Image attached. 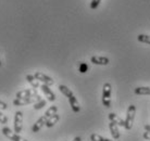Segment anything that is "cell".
I'll use <instances>...</instances> for the list:
<instances>
[{
    "mask_svg": "<svg viewBox=\"0 0 150 141\" xmlns=\"http://www.w3.org/2000/svg\"><path fill=\"white\" fill-rule=\"evenodd\" d=\"M111 92H112V86L109 82H105L102 88V104L105 108L111 106Z\"/></svg>",
    "mask_w": 150,
    "mask_h": 141,
    "instance_id": "1",
    "label": "cell"
},
{
    "mask_svg": "<svg viewBox=\"0 0 150 141\" xmlns=\"http://www.w3.org/2000/svg\"><path fill=\"white\" fill-rule=\"evenodd\" d=\"M136 115V106L134 104H131L127 109V113H126V118H125V126L124 128L126 130H131L133 127V123L135 119Z\"/></svg>",
    "mask_w": 150,
    "mask_h": 141,
    "instance_id": "2",
    "label": "cell"
},
{
    "mask_svg": "<svg viewBox=\"0 0 150 141\" xmlns=\"http://www.w3.org/2000/svg\"><path fill=\"white\" fill-rule=\"evenodd\" d=\"M40 100H41L40 96L34 97V98H22V99L16 98L15 100H13V104L16 105V106H22V105H27V104H30V103H36V102H38V101Z\"/></svg>",
    "mask_w": 150,
    "mask_h": 141,
    "instance_id": "3",
    "label": "cell"
},
{
    "mask_svg": "<svg viewBox=\"0 0 150 141\" xmlns=\"http://www.w3.org/2000/svg\"><path fill=\"white\" fill-rule=\"evenodd\" d=\"M2 134L12 141H27L26 139H24V138H22L21 136H19V134L13 133V131H12L10 128H8V127H4V128H2Z\"/></svg>",
    "mask_w": 150,
    "mask_h": 141,
    "instance_id": "4",
    "label": "cell"
},
{
    "mask_svg": "<svg viewBox=\"0 0 150 141\" xmlns=\"http://www.w3.org/2000/svg\"><path fill=\"white\" fill-rule=\"evenodd\" d=\"M23 128V113L21 111L15 112L14 115V131L20 134Z\"/></svg>",
    "mask_w": 150,
    "mask_h": 141,
    "instance_id": "5",
    "label": "cell"
},
{
    "mask_svg": "<svg viewBox=\"0 0 150 141\" xmlns=\"http://www.w3.org/2000/svg\"><path fill=\"white\" fill-rule=\"evenodd\" d=\"M39 96L37 93V90L35 88H32V89H24V90H20L19 92H16V98L19 99H22V98H34V97Z\"/></svg>",
    "mask_w": 150,
    "mask_h": 141,
    "instance_id": "6",
    "label": "cell"
},
{
    "mask_svg": "<svg viewBox=\"0 0 150 141\" xmlns=\"http://www.w3.org/2000/svg\"><path fill=\"white\" fill-rule=\"evenodd\" d=\"M34 76L37 78L39 82H41L42 84H46V85L48 86H51L54 84V80H53L52 78L48 76V75H45L44 73H40V72H36L34 74Z\"/></svg>",
    "mask_w": 150,
    "mask_h": 141,
    "instance_id": "7",
    "label": "cell"
},
{
    "mask_svg": "<svg viewBox=\"0 0 150 141\" xmlns=\"http://www.w3.org/2000/svg\"><path fill=\"white\" fill-rule=\"evenodd\" d=\"M40 89L41 91L45 93V96L47 97V99H48L49 101H54L56 100V94L53 93V91L50 88H49L48 85H46V84H42V85L40 86Z\"/></svg>",
    "mask_w": 150,
    "mask_h": 141,
    "instance_id": "8",
    "label": "cell"
},
{
    "mask_svg": "<svg viewBox=\"0 0 150 141\" xmlns=\"http://www.w3.org/2000/svg\"><path fill=\"white\" fill-rule=\"evenodd\" d=\"M47 121H48V117H47V116H46V115L41 116L40 118L38 119L37 122L34 124V126L32 127V131H33V133H38V131L42 128V126H44V125H46Z\"/></svg>",
    "mask_w": 150,
    "mask_h": 141,
    "instance_id": "9",
    "label": "cell"
},
{
    "mask_svg": "<svg viewBox=\"0 0 150 141\" xmlns=\"http://www.w3.org/2000/svg\"><path fill=\"white\" fill-rule=\"evenodd\" d=\"M90 62L96 64V65H108L110 61H109V59H108V58H105V56H91Z\"/></svg>",
    "mask_w": 150,
    "mask_h": 141,
    "instance_id": "10",
    "label": "cell"
},
{
    "mask_svg": "<svg viewBox=\"0 0 150 141\" xmlns=\"http://www.w3.org/2000/svg\"><path fill=\"white\" fill-rule=\"evenodd\" d=\"M109 119L111 122H114L117 125V126H121V127H124L125 126V121L121 118L120 116L115 114V113H110L109 114Z\"/></svg>",
    "mask_w": 150,
    "mask_h": 141,
    "instance_id": "11",
    "label": "cell"
},
{
    "mask_svg": "<svg viewBox=\"0 0 150 141\" xmlns=\"http://www.w3.org/2000/svg\"><path fill=\"white\" fill-rule=\"evenodd\" d=\"M109 128H110V131H111V135H112V138L113 139H115V140H117V139L120 138L119 126H117L114 122H111L109 124Z\"/></svg>",
    "mask_w": 150,
    "mask_h": 141,
    "instance_id": "12",
    "label": "cell"
},
{
    "mask_svg": "<svg viewBox=\"0 0 150 141\" xmlns=\"http://www.w3.org/2000/svg\"><path fill=\"white\" fill-rule=\"evenodd\" d=\"M69 102H70V105H71V108L74 113H79V112L81 111V106H79V101H77V99H76L74 96L71 97V98H69Z\"/></svg>",
    "mask_w": 150,
    "mask_h": 141,
    "instance_id": "13",
    "label": "cell"
},
{
    "mask_svg": "<svg viewBox=\"0 0 150 141\" xmlns=\"http://www.w3.org/2000/svg\"><path fill=\"white\" fill-rule=\"evenodd\" d=\"M26 80L30 84V86L35 88V89H37V88H40V85H39V80H38L37 78L35 77L34 75H26Z\"/></svg>",
    "mask_w": 150,
    "mask_h": 141,
    "instance_id": "14",
    "label": "cell"
},
{
    "mask_svg": "<svg viewBox=\"0 0 150 141\" xmlns=\"http://www.w3.org/2000/svg\"><path fill=\"white\" fill-rule=\"evenodd\" d=\"M59 119H60L59 114H54V115H52L51 117H49L48 118V121H47V123H46V126L48 127V128H51V127H53L57 123L59 122Z\"/></svg>",
    "mask_w": 150,
    "mask_h": 141,
    "instance_id": "15",
    "label": "cell"
},
{
    "mask_svg": "<svg viewBox=\"0 0 150 141\" xmlns=\"http://www.w3.org/2000/svg\"><path fill=\"white\" fill-rule=\"evenodd\" d=\"M134 92L138 96H145V94H150V87H137L135 88Z\"/></svg>",
    "mask_w": 150,
    "mask_h": 141,
    "instance_id": "16",
    "label": "cell"
},
{
    "mask_svg": "<svg viewBox=\"0 0 150 141\" xmlns=\"http://www.w3.org/2000/svg\"><path fill=\"white\" fill-rule=\"evenodd\" d=\"M59 90H60L61 92L63 93L64 96L67 97V98H71V97H73L74 94H73V92L71 91V89H69L67 86H64V85H60L59 86Z\"/></svg>",
    "mask_w": 150,
    "mask_h": 141,
    "instance_id": "17",
    "label": "cell"
},
{
    "mask_svg": "<svg viewBox=\"0 0 150 141\" xmlns=\"http://www.w3.org/2000/svg\"><path fill=\"white\" fill-rule=\"evenodd\" d=\"M137 40L147 45H150V36L149 35H145V34H139L137 36Z\"/></svg>",
    "mask_w": 150,
    "mask_h": 141,
    "instance_id": "18",
    "label": "cell"
},
{
    "mask_svg": "<svg viewBox=\"0 0 150 141\" xmlns=\"http://www.w3.org/2000/svg\"><path fill=\"white\" fill-rule=\"evenodd\" d=\"M57 112H58V108H57L56 105H52L51 108H49L47 111H46L45 115L47 116V117H51L52 115H54V114H57Z\"/></svg>",
    "mask_w": 150,
    "mask_h": 141,
    "instance_id": "19",
    "label": "cell"
},
{
    "mask_svg": "<svg viewBox=\"0 0 150 141\" xmlns=\"http://www.w3.org/2000/svg\"><path fill=\"white\" fill-rule=\"evenodd\" d=\"M46 104H47V101H46V100L38 101V102H36V103H35L34 110H40V109H42L44 106H45Z\"/></svg>",
    "mask_w": 150,
    "mask_h": 141,
    "instance_id": "20",
    "label": "cell"
},
{
    "mask_svg": "<svg viewBox=\"0 0 150 141\" xmlns=\"http://www.w3.org/2000/svg\"><path fill=\"white\" fill-rule=\"evenodd\" d=\"M90 140H91V141H105V138L101 137L100 135L91 134V135H90Z\"/></svg>",
    "mask_w": 150,
    "mask_h": 141,
    "instance_id": "21",
    "label": "cell"
},
{
    "mask_svg": "<svg viewBox=\"0 0 150 141\" xmlns=\"http://www.w3.org/2000/svg\"><path fill=\"white\" fill-rule=\"evenodd\" d=\"M100 2H101V0H91V2H90V9L91 10H96L99 7Z\"/></svg>",
    "mask_w": 150,
    "mask_h": 141,
    "instance_id": "22",
    "label": "cell"
},
{
    "mask_svg": "<svg viewBox=\"0 0 150 141\" xmlns=\"http://www.w3.org/2000/svg\"><path fill=\"white\" fill-rule=\"evenodd\" d=\"M79 70L81 72V73H86L87 70H88V65H87L85 62H82V63L79 64Z\"/></svg>",
    "mask_w": 150,
    "mask_h": 141,
    "instance_id": "23",
    "label": "cell"
},
{
    "mask_svg": "<svg viewBox=\"0 0 150 141\" xmlns=\"http://www.w3.org/2000/svg\"><path fill=\"white\" fill-rule=\"evenodd\" d=\"M0 123H1V124H6V123H8V117L4 115V113H1V112H0Z\"/></svg>",
    "mask_w": 150,
    "mask_h": 141,
    "instance_id": "24",
    "label": "cell"
},
{
    "mask_svg": "<svg viewBox=\"0 0 150 141\" xmlns=\"http://www.w3.org/2000/svg\"><path fill=\"white\" fill-rule=\"evenodd\" d=\"M8 109V105L7 103H4L2 101H0V110H7Z\"/></svg>",
    "mask_w": 150,
    "mask_h": 141,
    "instance_id": "25",
    "label": "cell"
},
{
    "mask_svg": "<svg viewBox=\"0 0 150 141\" xmlns=\"http://www.w3.org/2000/svg\"><path fill=\"white\" fill-rule=\"evenodd\" d=\"M144 138L147 140H150V131H145L144 133Z\"/></svg>",
    "mask_w": 150,
    "mask_h": 141,
    "instance_id": "26",
    "label": "cell"
},
{
    "mask_svg": "<svg viewBox=\"0 0 150 141\" xmlns=\"http://www.w3.org/2000/svg\"><path fill=\"white\" fill-rule=\"evenodd\" d=\"M73 141H82V138H81V137H75L74 139H73Z\"/></svg>",
    "mask_w": 150,
    "mask_h": 141,
    "instance_id": "27",
    "label": "cell"
},
{
    "mask_svg": "<svg viewBox=\"0 0 150 141\" xmlns=\"http://www.w3.org/2000/svg\"><path fill=\"white\" fill-rule=\"evenodd\" d=\"M145 129H146V131H150V125H146V126H145Z\"/></svg>",
    "mask_w": 150,
    "mask_h": 141,
    "instance_id": "28",
    "label": "cell"
},
{
    "mask_svg": "<svg viewBox=\"0 0 150 141\" xmlns=\"http://www.w3.org/2000/svg\"><path fill=\"white\" fill-rule=\"evenodd\" d=\"M105 141H115V139H114V140H110V139H107V138H105Z\"/></svg>",
    "mask_w": 150,
    "mask_h": 141,
    "instance_id": "29",
    "label": "cell"
},
{
    "mask_svg": "<svg viewBox=\"0 0 150 141\" xmlns=\"http://www.w3.org/2000/svg\"><path fill=\"white\" fill-rule=\"evenodd\" d=\"M0 66H1V61H0Z\"/></svg>",
    "mask_w": 150,
    "mask_h": 141,
    "instance_id": "30",
    "label": "cell"
},
{
    "mask_svg": "<svg viewBox=\"0 0 150 141\" xmlns=\"http://www.w3.org/2000/svg\"><path fill=\"white\" fill-rule=\"evenodd\" d=\"M65 141H68V140H65Z\"/></svg>",
    "mask_w": 150,
    "mask_h": 141,
    "instance_id": "31",
    "label": "cell"
}]
</instances>
